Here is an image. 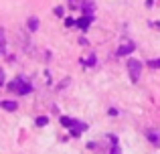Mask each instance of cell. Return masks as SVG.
<instances>
[{
    "mask_svg": "<svg viewBox=\"0 0 160 154\" xmlns=\"http://www.w3.org/2000/svg\"><path fill=\"white\" fill-rule=\"evenodd\" d=\"M128 73H130V79L132 83H138L140 79V73H142V63L138 59H130L128 61Z\"/></svg>",
    "mask_w": 160,
    "mask_h": 154,
    "instance_id": "obj_1",
    "label": "cell"
},
{
    "mask_svg": "<svg viewBox=\"0 0 160 154\" xmlns=\"http://www.w3.org/2000/svg\"><path fill=\"white\" fill-rule=\"evenodd\" d=\"M10 89H14L16 93H20V95H27V93H31V89H32V87L28 85V83L24 81L22 77H18V79H16V81L10 85Z\"/></svg>",
    "mask_w": 160,
    "mask_h": 154,
    "instance_id": "obj_2",
    "label": "cell"
},
{
    "mask_svg": "<svg viewBox=\"0 0 160 154\" xmlns=\"http://www.w3.org/2000/svg\"><path fill=\"white\" fill-rule=\"evenodd\" d=\"M91 22H93V16H89V14H83L81 18L77 20V27L81 28V31H87V27H89Z\"/></svg>",
    "mask_w": 160,
    "mask_h": 154,
    "instance_id": "obj_3",
    "label": "cell"
},
{
    "mask_svg": "<svg viewBox=\"0 0 160 154\" xmlns=\"http://www.w3.org/2000/svg\"><path fill=\"white\" fill-rule=\"evenodd\" d=\"M146 138H148L154 146H160V134L156 130H146Z\"/></svg>",
    "mask_w": 160,
    "mask_h": 154,
    "instance_id": "obj_4",
    "label": "cell"
},
{
    "mask_svg": "<svg viewBox=\"0 0 160 154\" xmlns=\"http://www.w3.org/2000/svg\"><path fill=\"white\" fill-rule=\"evenodd\" d=\"M85 130H87V124H83V122H81V124L75 122V126L71 128V136H81Z\"/></svg>",
    "mask_w": 160,
    "mask_h": 154,
    "instance_id": "obj_5",
    "label": "cell"
},
{
    "mask_svg": "<svg viewBox=\"0 0 160 154\" xmlns=\"http://www.w3.org/2000/svg\"><path fill=\"white\" fill-rule=\"evenodd\" d=\"M134 49H136V47H134L132 43H128V45H122V47L118 49V57H126V55H130V53H132Z\"/></svg>",
    "mask_w": 160,
    "mask_h": 154,
    "instance_id": "obj_6",
    "label": "cell"
},
{
    "mask_svg": "<svg viewBox=\"0 0 160 154\" xmlns=\"http://www.w3.org/2000/svg\"><path fill=\"white\" fill-rule=\"evenodd\" d=\"M0 106H2V110H6V112H16V107H18L16 102H8V99H4Z\"/></svg>",
    "mask_w": 160,
    "mask_h": 154,
    "instance_id": "obj_7",
    "label": "cell"
},
{
    "mask_svg": "<svg viewBox=\"0 0 160 154\" xmlns=\"http://www.w3.org/2000/svg\"><path fill=\"white\" fill-rule=\"evenodd\" d=\"M28 31H39V18H37V16H31V18H28Z\"/></svg>",
    "mask_w": 160,
    "mask_h": 154,
    "instance_id": "obj_8",
    "label": "cell"
},
{
    "mask_svg": "<svg viewBox=\"0 0 160 154\" xmlns=\"http://www.w3.org/2000/svg\"><path fill=\"white\" fill-rule=\"evenodd\" d=\"M93 2H91V0H87L85 4H83V14H89V16H93Z\"/></svg>",
    "mask_w": 160,
    "mask_h": 154,
    "instance_id": "obj_9",
    "label": "cell"
},
{
    "mask_svg": "<svg viewBox=\"0 0 160 154\" xmlns=\"http://www.w3.org/2000/svg\"><path fill=\"white\" fill-rule=\"evenodd\" d=\"M61 124H63L65 128H73V126H75V120H71V118H65V116H63V118H61Z\"/></svg>",
    "mask_w": 160,
    "mask_h": 154,
    "instance_id": "obj_10",
    "label": "cell"
},
{
    "mask_svg": "<svg viewBox=\"0 0 160 154\" xmlns=\"http://www.w3.org/2000/svg\"><path fill=\"white\" fill-rule=\"evenodd\" d=\"M47 124H49V118H45V116L37 118V126H47Z\"/></svg>",
    "mask_w": 160,
    "mask_h": 154,
    "instance_id": "obj_11",
    "label": "cell"
},
{
    "mask_svg": "<svg viewBox=\"0 0 160 154\" xmlns=\"http://www.w3.org/2000/svg\"><path fill=\"white\" fill-rule=\"evenodd\" d=\"M109 154H122V150H120V146H118V140L112 144V150H109Z\"/></svg>",
    "mask_w": 160,
    "mask_h": 154,
    "instance_id": "obj_12",
    "label": "cell"
},
{
    "mask_svg": "<svg viewBox=\"0 0 160 154\" xmlns=\"http://www.w3.org/2000/svg\"><path fill=\"white\" fill-rule=\"evenodd\" d=\"M148 65L152 69H160V59H152V61H148Z\"/></svg>",
    "mask_w": 160,
    "mask_h": 154,
    "instance_id": "obj_13",
    "label": "cell"
},
{
    "mask_svg": "<svg viewBox=\"0 0 160 154\" xmlns=\"http://www.w3.org/2000/svg\"><path fill=\"white\" fill-rule=\"evenodd\" d=\"M83 63H85L87 67H93V65H95V55H89V59H87V61H83Z\"/></svg>",
    "mask_w": 160,
    "mask_h": 154,
    "instance_id": "obj_14",
    "label": "cell"
},
{
    "mask_svg": "<svg viewBox=\"0 0 160 154\" xmlns=\"http://www.w3.org/2000/svg\"><path fill=\"white\" fill-rule=\"evenodd\" d=\"M55 14H57V16H63V6H55Z\"/></svg>",
    "mask_w": 160,
    "mask_h": 154,
    "instance_id": "obj_15",
    "label": "cell"
},
{
    "mask_svg": "<svg viewBox=\"0 0 160 154\" xmlns=\"http://www.w3.org/2000/svg\"><path fill=\"white\" fill-rule=\"evenodd\" d=\"M65 24H67V27H73V24H77V22H75L73 18H65Z\"/></svg>",
    "mask_w": 160,
    "mask_h": 154,
    "instance_id": "obj_16",
    "label": "cell"
},
{
    "mask_svg": "<svg viewBox=\"0 0 160 154\" xmlns=\"http://www.w3.org/2000/svg\"><path fill=\"white\" fill-rule=\"evenodd\" d=\"M69 4H71V6L75 8V6H79V0H69Z\"/></svg>",
    "mask_w": 160,
    "mask_h": 154,
    "instance_id": "obj_17",
    "label": "cell"
}]
</instances>
